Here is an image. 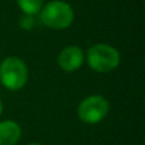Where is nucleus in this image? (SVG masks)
<instances>
[{
	"label": "nucleus",
	"instance_id": "nucleus-9",
	"mask_svg": "<svg viewBox=\"0 0 145 145\" xmlns=\"http://www.w3.org/2000/svg\"><path fill=\"white\" fill-rule=\"evenodd\" d=\"M3 108H4V107H3V102H1V101H0V115H1V113H3Z\"/></svg>",
	"mask_w": 145,
	"mask_h": 145
},
{
	"label": "nucleus",
	"instance_id": "nucleus-4",
	"mask_svg": "<svg viewBox=\"0 0 145 145\" xmlns=\"http://www.w3.org/2000/svg\"><path fill=\"white\" fill-rule=\"evenodd\" d=\"M110 112L108 101L102 95H89L80 102L78 116L80 121L88 125H95L105 120Z\"/></svg>",
	"mask_w": 145,
	"mask_h": 145
},
{
	"label": "nucleus",
	"instance_id": "nucleus-5",
	"mask_svg": "<svg viewBox=\"0 0 145 145\" xmlns=\"http://www.w3.org/2000/svg\"><path fill=\"white\" fill-rule=\"evenodd\" d=\"M59 66L66 72L75 71L84 63V52L78 46H68L60 52L57 57Z\"/></svg>",
	"mask_w": 145,
	"mask_h": 145
},
{
	"label": "nucleus",
	"instance_id": "nucleus-7",
	"mask_svg": "<svg viewBox=\"0 0 145 145\" xmlns=\"http://www.w3.org/2000/svg\"><path fill=\"white\" fill-rule=\"evenodd\" d=\"M17 3L23 14L33 15V17L38 14L43 7V0H17Z\"/></svg>",
	"mask_w": 145,
	"mask_h": 145
},
{
	"label": "nucleus",
	"instance_id": "nucleus-8",
	"mask_svg": "<svg viewBox=\"0 0 145 145\" xmlns=\"http://www.w3.org/2000/svg\"><path fill=\"white\" fill-rule=\"evenodd\" d=\"M19 25H20V28H23V29L31 31L33 27H35V18H33V15L24 14L19 19Z\"/></svg>",
	"mask_w": 145,
	"mask_h": 145
},
{
	"label": "nucleus",
	"instance_id": "nucleus-6",
	"mask_svg": "<svg viewBox=\"0 0 145 145\" xmlns=\"http://www.w3.org/2000/svg\"><path fill=\"white\" fill-rule=\"evenodd\" d=\"M22 135V129L15 121H0V145H15Z\"/></svg>",
	"mask_w": 145,
	"mask_h": 145
},
{
	"label": "nucleus",
	"instance_id": "nucleus-2",
	"mask_svg": "<svg viewBox=\"0 0 145 145\" xmlns=\"http://www.w3.org/2000/svg\"><path fill=\"white\" fill-rule=\"evenodd\" d=\"M120 52L106 43L93 45L87 51V63L90 69L97 72H110L120 64Z\"/></svg>",
	"mask_w": 145,
	"mask_h": 145
},
{
	"label": "nucleus",
	"instance_id": "nucleus-1",
	"mask_svg": "<svg viewBox=\"0 0 145 145\" xmlns=\"http://www.w3.org/2000/svg\"><path fill=\"white\" fill-rule=\"evenodd\" d=\"M40 20L52 29H65L70 27L74 20V10L63 0L48 1L40 10Z\"/></svg>",
	"mask_w": 145,
	"mask_h": 145
},
{
	"label": "nucleus",
	"instance_id": "nucleus-10",
	"mask_svg": "<svg viewBox=\"0 0 145 145\" xmlns=\"http://www.w3.org/2000/svg\"><path fill=\"white\" fill-rule=\"evenodd\" d=\"M28 145H41V144H37V143H33V144H28Z\"/></svg>",
	"mask_w": 145,
	"mask_h": 145
},
{
	"label": "nucleus",
	"instance_id": "nucleus-3",
	"mask_svg": "<svg viewBox=\"0 0 145 145\" xmlns=\"http://www.w3.org/2000/svg\"><path fill=\"white\" fill-rule=\"evenodd\" d=\"M28 80V69L19 57H7L0 65V82L7 89L19 90Z\"/></svg>",
	"mask_w": 145,
	"mask_h": 145
}]
</instances>
